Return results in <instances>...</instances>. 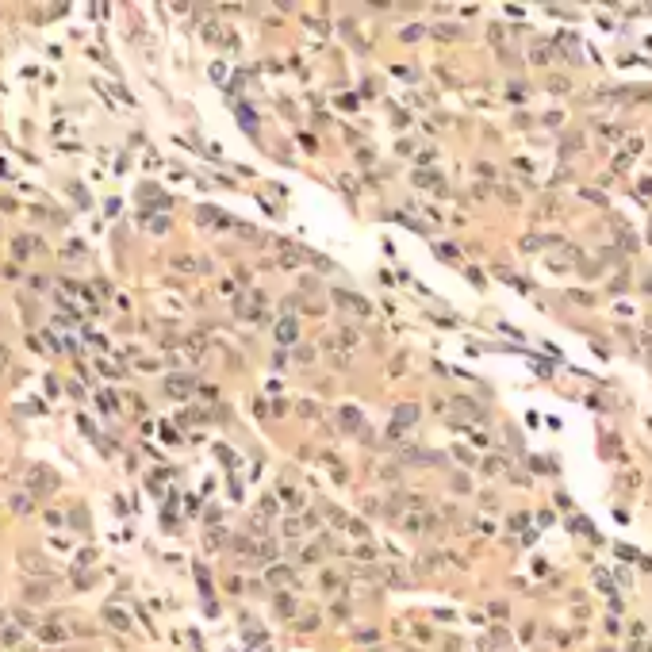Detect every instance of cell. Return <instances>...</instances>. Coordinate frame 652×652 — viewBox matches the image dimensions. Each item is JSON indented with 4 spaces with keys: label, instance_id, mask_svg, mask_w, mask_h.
I'll list each match as a JSON object with an SVG mask.
<instances>
[{
    "label": "cell",
    "instance_id": "1",
    "mask_svg": "<svg viewBox=\"0 0 652 652\" xmlns=\"http://www.w3.org/2000/svg\"><path fill=\"white\" fill-rule=\"evenodd\" d=\"M334 299H338V307H349V311H357V315H372V307H368L361 296H353V292H341V288H338Z\"/></svg>",
    "mask_w": 652,
    "mask_h": 652
},
{
    "label": "cell",
    "instance_id": "2",
    "mask_svg": "<svg viewBox=\"0 0 652 652\" xmlns=\"http://www.w3.org/2000/svg\"><path fill=\"white\" fill-rule=\"evenodd\" d=\"M415 418H418V407H415V403H403V407L395 410V426H391V434H399V426H410Z\"/></svg>",
    "mask_w": 652,
    "mask_h": 652
},
{
    "label": "cell",
    "instance_id": "3",
    "mask_svg": "<svg viewBox=\"0 0 652 652\" xmlns=\"http://www.w3.org/2000/svg\"><path fill=\"white\" fill-rule=\"evenodd\" d=\"M19 564H23V568H31L35 575H46V572H50V568L43 564V557H35V553H19Z\"/></svg>",
    "mask_w": 652,
    "mask_h": 652
},
{
    "label": "cell",
    "instance_id": "4",
    "mask_svg": "<svg viewBox=\"0 0 652 652\" xmlns=\"http://www.w3.org/2000/svg\"><path fill=\"white\" fill-rule=\"evenodd\" d=\"M415 184H426V188H445L441 177H437L434 169H418V173H415Z\"/></svg>",
    "mask_w": 652,
    "mask_h": 652
},
{
    "label": "cell",
    "instance_id": "5",
    "mask_svg": "<svg viewBox=\"0 0 652 652\" xmlns=\"http://www.w3.org/2000/svg\"><path fill=\"white\" fill-rule=\"evenodd\" d=\"M31 476H35V487H39V491H43V487H50V491L58 487V476H54V472H46V468H35Z\"/></svg>",
    "mask_w": 652,
    "mask_h": 652
},
{
    "label": "cell",
    "instance_id": "6",
    "mask_svg": "<svg viewBox=\"0 0 652 652\" xmlns=\"http://www.w3.org/2000/svg\"><path fill=\"white\" fill-rule=\"evenodd\" d=\"M188 391H192V380H184V376H173V380H169V395H177V399H184Z\"/></svg>",
    "mask_w": 652,
    "mask_h": 652
},
{
    "label": "cell",
    "instance_id": "7",
    "mask_svg": "<svg viewBox=\"0 0 652 652\" xmlns=\"http://www.w3.org/2000/svg\"><path fill=\"white\" fill-rule=\"evenodd\" d=\"M277 334H280L284 341H292V338H296V322H292V319H284V322L277 326Z\"/></svg>",
    "mask_w": 652,
    "mask_h": 652
},
{
    "label": "cell",
    "instance_id": "8",
    "mask_svg": "<svg viewBox=\"0 0 652 652\" xmlns=\"http://www.w3.org/2000/svg\"><path fill=\"white\" fill-rule=\"evenodd\" d=\"M12 510H16V514H27V510H31V499H27V495H16V499H12Z\"/></svg>",
    "mask_w": 652,
    "mask_h": 652
},
{
    "label": "cell",
    "instance_id": "9",
    "mask_svg": "<svg viewBox=\"0 0 652 652\" xmlns=\"http://www.w3.org/2000/svg\"><path fill=\"white\" fill-rule=\"evenodd\" d=\"M357 418H361V415H357L353 407H346V410H341V422H346V430H357Z\"/></svg>",
    "mask_w": 652,
    "mask_h": 652
},
{
    "label": "cell",
    "instance_id": "10",
    "mask_svg": "<svg viewBox=\"0 0 652 652\" xmlns=\"http://www.w3.org/2000/svg\"><path fill=\"white\" fill-rule=\"evenodd\" d=\"M58 637H61V629H50V626L43 629V641H58Z\"/></svg>",
    "mask_w": 652,
    "mask_h": 652
}]
</instances>
